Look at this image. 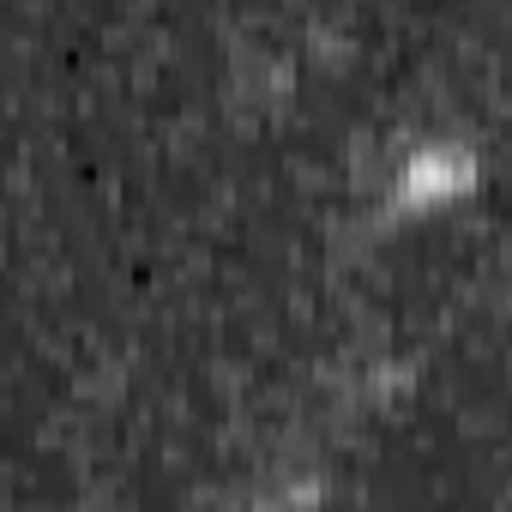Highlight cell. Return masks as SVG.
<instances>
[{
	"label": "cell",
	"mask_w": 512,
	"mask_h": 512,
	"mask_svg": "<svg viewBox=\"0 0 512 512\" xmlns=\"http://www.w3.org/2000/svg\"><path fill=\"white\" fill-rule=\"evenodd\" d=\"M458 187H470V163L452 151V145H440V151H422L410 169H404V199H446V193H458Z\"/></svg>",
	"instance_id": "6da1fadb"
}]
</instances>
